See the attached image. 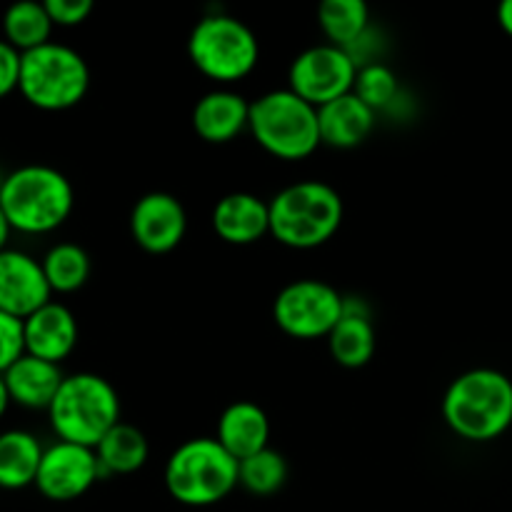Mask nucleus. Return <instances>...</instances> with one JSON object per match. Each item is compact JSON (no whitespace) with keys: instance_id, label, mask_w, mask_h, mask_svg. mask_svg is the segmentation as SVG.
I'll list each match as a JSON object with an SVG mask.
<instances>
[{"instance_id":"f257e3e1","label":"nucleus","mask_w":512,"mask_h":512,"mask_svg":"<svg viewBox=\"0 0 512 512\" xmlns=\"http://www.w3.org/2000/svg\"><path fill=\"white\" fill-rule=\"evenodd\" d=\"M445 425L470 443H490L512 425V380L495 368L458 375L443 395Z\"/></svg>"},{"instance_id":"f03ea898","label":"nucleus","mask_w":512,"mask_h":512,"mask_svg":"<svg viewBox=\"0 0 512 512\" xmlns=\"http://www.w3.org/2000/svg\"><path fill=\"white\" fill-rule=\"evenodd\" d=\"M0 208L18 233H53L73 213V183L50 165H23L0 180Z\"/></svg>"},{"instance_id":"7ed1b4c3","label":"nucleus","mask_w":512,"mask_h":512,"mask_svg":"<svg viewBox=\"0 0 512 512\" xmlns=\"http://www.w3.org/2000/svg\"><path fill=\"white\" fill-rule=\"evenodd\" d=\"M345 205L323 180H300L270 200V235L293 250H313L340 230Z\"/></svg>"},{"instance_id":"20e7f679","label":"nucleus","mask_w":512,"mask_h":512,"mask_svg":"<svg viewBox=\"0 0 512 512\" xmlns=\"http://www.w3.org/2000/svg\"><path fill=\"white\" fill-rule=\"evenodd\" d=\"M50 428L65 443L93 448L120 423L118 390L95 373L65 375L53 405L48 408Z\"/></svg>"},{"instance_id":"39448f33","label":"nucleus","mask_w":512,"mask_h":512,"mask_svg":"<svg viewBox=\"0 0 512 512\" xmlns=\"http://www.w3.org/2000/svg\"><path fill=\"white\" fill-rule=\"evenodd\" d=\"M240 463L215 438H193L170 453L165 488L188 508H210L240 485Z\"/></svg>"},{"instance_id":"423d86ee","label":"nucleus","mask_w":512,"mask_h":512,"mask_svg":"<svg viewBox=\"0 0 512 512\" xmlns=\"http://www.w3.org/2000/svg\"><path fill=\"white\" fill-rule=\"evenodd\" d=\"M248 130L278 160H305L323 145L318 108L290 88L270 90L253 100Z\"/></svg>"},{"instance_id":"0eeeda50","label":"nucleus","mask_w":512,"mask_h":512,"mask_svg":"<svg viewBox=\"0 0 512 512\" xmlns=\"http://www.w3.org/2000/svg\"><path fill=\"white\" fill-rule=\"evenodd\" d=\"M88 88L90 68L78 50L50 40L23 53L18 90L33 108L48 113L75 108Z\"/></svg>"},{"instance_id":"6e6552de","label":"nucleus","mask_w":512,"mask_h":512,"mask_svg":"<svg viewBox=\"0 0 512 512\" xmlns=\"http://www.w3.org/2000/svg\"><path fill=\"white\" fill-rule=\"evenodd\" d=\"M188 58L205 78L230 85L253 73L260 60V43L243 20L210 13L190 30Z\"/></svg>"},{"instance_id":"1a4fd4ad","label":"nucleus","mask_w":512,"mask_h":512,"mask_svg":"<svg viewBox=\"0 0 512 512\" xmlns=\"http://www.w3.org/2000/svg\"><path fill=\"white\" fill-rule=\"evenodd\" d=\"M345 295L330 283L315 278L285 285L273 303V320L285 335L295 340H318L333 333L343 318Z\"/></svg>"},{"instance_id":"9d476101","label":"nucleus","mask_w":512,"mask_h":512,"mask_svg":"<svg viewBox=\"0 0 512 512\" xmlns=\"http://www.w3.org/2000/svg\"><path fill=\"white\" fill-rule=\"evenodd\" d=\"M358 65L348 50L320 43L295 55L288 70V88L315 108L353 93Z\"/></svg>"},{"instance_id":"9b49d317","label":"nucleus","mask_w":512,"mask_h":512,"mask_svg":"<svg viewBox=\"0 0 512 512\" xmlns=\"http://www.w3.org/2000/svg\"><path fill=\"white\" fill-rule=\"evenodd\" d=\"M100 478L103 473H100L98 455L93 448L58 440L45 448L35 488L53 503H70V500L83 498Z\"/></svg>"},{"instance_id":"f8f14e48","label":"nucleus","mask_w":512,"mask_h":512,"mask_svg":"<svg viewBox=\"0 0 512 512\" xmlns=\"http://www.w3.org/2000/svg\"><path fill=\"white\" fill-rule=\"evenodd\" d=\"M188 213L170 193H148L133 205L130 235L150 255L173 253L185 238Z\"/></svg>"},{"instance_id":"ddd939ff","label":"nucleus","mask_w":512,"mask_h":512,"mask_svg":"<svg viewBox=\"0 0 512 512\" xmlns=\"http://www.w3.org/2000/svg\"><path fill=\"white\" fill-rule=\"evenodd\" d=\"M48 278L40 260L23 250L5 248L0 253V310L13 318L25 320L50 303Z\"/></svg>"},{"instance_id":"4468645a","label":"nucleus","mask_w":512,"mask_h":512,"mask_svg":"<svg viewBox=\"0 0 512 512\" xmlns=\"http://www.w3.org/2000/svg\"><path fill=\"white\" fill-rule=\"evenodd\" d=\"M25 353L60 365L78 345V320L63 303L50 300L23 320Z\"/></svg>"},{"instance_id":"2eb2a0df","label":"nucleus","mask_w":512,"mask_h":512,"mask_svg":"<svg viewBox=\"0 0 512 512\" xmlns=\"http://www.w3.org/2000/svg\"><path fill=\"white\" fill-rule=\"evenodd\" d=\"M250 128V103L240 93L218 88L193 108V130L210 145H225Z\"/></svg>"},{"instance_id":"dca6fc26","label":"nucleus","mask_w":512,"mask_h":512,"mask_svg":"<svg viewBox=\"0 0 512 512\" xmlns=\"http://www.w3.org/2000/svg\"><path fill=\"white\" fill-rule=\"evenodd\" d=\"M213 230L228 245H253L270 235V203L253 193H230L213 208Z\"/></svg>"},{"instance_id":"f3484780","label":"nucleus","mask_w":512,"mask_h":512,"mask_svg":"<svg viewBox=\"0 0 512 512\" xmlns=\"http://www.w3.org/2000/svg\"><path fill=\"white\" fill-rule=\"evenodd\" d=\"M375 325L363 298H345L343 318L328 335L330 355L338 365L350 370L365 368L375 355Z\"/></svg>"},{"instance_id":"a211bd4d","label":"nucleus","mask_w":512,"mask_h":512,"mask_svg":"<svg viewBox=\"0 0 512 512\" xmlns=\"http://www.w3.org/2000/svg\"><path fill=\"white\" fill-rule=\"evenodd\" d=\"M3 380L15 405L28 410H48L58 395L60 385H63L65 375L60 365L25 353L5 370Z\"/></svg>"},{"instance_id":"6ab92c4d","label":"nucleus","mask_w":512,"mask_h":512,"mask_svg":"<svg viewBox=\"0 0 512 512\" xmlns=\"http://www.w3.org/2000/svg\"><path fill=\"white\" fill-rule=\"evenodd\" d=\"M375 120H378V113H373L358 95L348 93L318 108L320 140L328 148L353 150L368 140Z\"/></svg>"},{"instance_id":"aec40b11","label":"nucleus","mask_w":512,"mask_h":512,"mask_svg":"<svg viewBox=\"0 0 512 512\" xmlns=\"http://www.w3.org/2000/svg\"><path fill=\"white\" fill-rule=\"evenodd\" d=\"M215 440L238 463L250 458V455L260 453V450L270 448L268 413L258 403H250V400H238V403L228 405L218 420V435H215Z\"/></svg>"},{"instance_id":"412c9836","label":"nucleus","mask_w":512,"mask_h":512,"mask_svg":"<svg viewBox=\"0 0 512 512\" xmlns=\"http://www.w3.org/2000/svg\"><path fill=\"white\" fill-rule=\"evenodd\" d=\"M45 448L28 430L0 433V488L23 490L35 485Z\"/></svg>"},{"instance_id":"4be33fe9","label":"nucleus","mask_w":512,"mask_h":512,"mask_svg":"<svg viewBox=\"0 0 512 512\" xmlns=\"http://www.w3.org/2000/svg\"><path fill=\"white\" fill-rule=\"evenodd\" d=\"M95 455H98L103 478H108V475H130L138 473L148 463L150 445L143 430L128 423H118L95 445Z\"/></svg>"},{"instance_id":"5701e85b","label":"nucleus","mask_w":512,"mask_h":512,"mask_svg":"<svg viewBox=\"0 0 512 512\" xmlns=\"http://www.w3.org/2000/svg\"><path fill=\"white\" fill-rule=\"evenodd\" d=\"M53 28L55 25L50 20L48 8L38 0H18V3L8 5V10L3 13V38L20 53L50 43Z\"/></svg>"},{"instance_id":"b1692460","label":"nucleus","mask_w":512,"mask_h":512,"mask_svg":"<svg viewBox=\"0 0 512 512\" xmlns=\"http://www.w3.org/2000/svg\"><path fill=\"white\" fill-rule=\"evenodd\" d=\"M318 25L330 45L348 50L370 30V8L363 0H325L318 8Z\"/></svg>"},{"instance_id":"393cba45","label":"nucleus","mask_w":512,"mask_h":512,"mask_svg":"<svg viewBox=\"0 0 512 512\" xmlns=\"http://www.w3.org/2000/svg\"><path fill=\"white\" fill-rule=\"evenodd\" d=\"M53 293H75L90 278V255L75 243H58L40 260Z\"/></svg>"},{"instance_id":"a878e982","label":"nucleus","mask_w":512,"mask_h":512,"mask_svg":"<svg viewBox=\"0 0 512 512\" xmlns=\"http://www.w3.org/2000/svg\"><path fill=\"white\" fill-rule=\"evenodd\" d=\"M238 480L248 493L253 495H273L288 480V463L273 448H265L250 458L240 460Z\"/></svg>"},{"instance_id":"bb28decb","label":"nucleus","mask_w":512,"mask_h":512,"mask_svg":"<svg viewBox=\"0 0 512 512\" xmlns=\"http://www.w3.org/2000/svg\"><path fill=\"white\" fill-rule=\"evenodd\" d=\"M353 93L368 105L373 113H388L398 105L400 100V83L393 68L385 63H370L358 68V78H355Z\"/></svg>"},{"instance_id":"cd10ccee","label":"nucleus","mask_w":512,"mask_h":512,"mask_svg":"<svg viewBox=\"0 0 512 512\" xmlns=\"http://www.w3.org/2000/svg\"><path fill=\"white\" fill-rule=\"evenodd\" d=\"M25 355V338H23V320L0 310V375Z\"/></svg>"},{"instance_id":"c85d7f7f","label":"nucleus","mask_w":512,"mask_h":512,"mask_svg":"<svg viewBox=\"0 0 512 512\" xmlns=\"http://www.w3.org/2000/svg\"><path fill=\"white\" fill-rule=\"evenodd\" d=\"M45 8H48L53 25H60V28L83 25L90 18V13H93L90 0H45Z\"/></svg>"},{"instance_id":"c756f323","label":"nucleus","mask_w":512,"mask_h":512,"mask_svg":"<svg viewBox=\"0 0 512 512\" xmlns=\"http://www.w3.org/2000/svg\"><path fill=\"white\" fill-rule=\"evenodd\" d=\"M20 63H23V53L15 50L5 38H0V98L18 90Z\"/></svg>"},{"instance_id":"7c9ffc66","label":"nucleus","mask_w":512,"mask_h":512,"mask_svg":"<svg viewBox=\"0 0 512 512\" xmlns=\"http://www.w3.org/2000/svg\"><path fill=\"white\" fill-rule=\"evenodd\" d=\"M498 25L512 38V0L498 5Z\"/></svg>"},{"instance_id":"2f4dec72","label":"nucleus","mask_w":512,"mask_h":512,"mask_svg":"<svg viewBox=\"0 0 512 512\" xmlns=\"http://www.w3.org/2000/svg\"><path fill=\"white\" fill-rule=\"evenodd\" d=\"M10 223H8V218H5V213H3V208H0V253H3L5 248H8V238H10Z\"/></svg>"},{"instance_id":"473e14b6","label":"nucleus","mask_w":512,"mask_h":512,"mask_svg":"<svg viewBox=\"0 0 512 512\" xmlns=\"http://www.w3.org/2000/svg\"><path fill=\"white\" fill-rule=\"evenodd\" d=\"M10 403H13V400H10L8 385H5L3 375H0V418H3V415L8 413V405H10Z\"/></svg>"}]
</instances>
